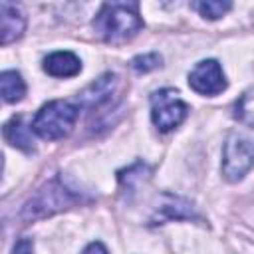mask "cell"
Wrapping results in <instances>:
<instances>
[{
	"label": "cell",
	"instance_id": "cell-1",
	"mask_svg": "<svg viewBox=\"0 0 254 254\" xmlns=\"http://www.w3.org/2000/svg\"><path fill=\"white\" fill-rule=\"evenodd\" d=\"M143 20L137 2H105L93 18L95 34L107 44H123L139 34Z\"/></svg>",
	"mask_w": 254,
	"mask_h": 254
},
{
	"label": "cell",
	"instance_id": "cell-2",
	"mask_svg": "<svg viewBox=\"0 0 254 254\" xmlns=\"http://www.w3.org/2000/svg\"><path fill=\"white\" fill-rule=\"evenodd\" d=\"M85 198L69 189L60 177L52 179L50 183H46L22 208V218L24 220H36V218H44V216H50L54 212H60V210H65L73 204H79L83 202Z\"/></svg>",
	"mask_w": 254,
	"mask_h": 254
},
{
	"label": "cell",
	"instance_id": "cell-3",
	"mask_svg": "<svg viewBox=\"0 0 254 254\" xmlns=\"http://www.w3.org/2000/svg\"><path fill=\"white\" fill-rule=\"evenodd\" d=\"M77 117H79L77 103L54 99L40 107V111L32 121V131L46 141H58L71 133Z\"/></svg>",
	"mask_w": 254,
	"mask_h": 254
},
{
	"label": "cell",
	"instance_id": "cell-4",
	"mask_svg": "<svg viewBox=\"0 0 254 254\" xmlns=\"http://www.w3.org/2000/svg\"><path fill=\"white\" fill-rule=\"evenodd\" d=\"M254 167V145L240 133H230L222 147V175L226 181L236 183Z\"/></svg>",
	"mask_w": 254,
	"mask_h": 254
},
{
	"label": "cell",
	"instance_id": "cell-5",
	"mask_svg": "<svg viewBox=\"0 0 254 254\" xmlns=\"http://www.w3.org/2000/svg\"><path fill=\"white\" fill-rule=\"evenodd\" d=\"M187 111V103L179 97L175 89L165 87L151 95V121L163 133L179 127L185 121Z\"/></svg>",
	"mask_w": 254,
	"mask_h": 254
},
{
	"label": "cell",
	"instance_id": "cell-6",
	"mask_svg": "<svg viewBox=\"0 0 254 254\" xmlns=\"http://www.w3.org/2000/svg\"><path fill=\"white\" fill-rule=\"evenodd\" d=\"M189 85L200 95H218L226 89V77L216 60H202L190 69Z\"/></svg>",
	"mask_w": 254,
	"mask_h": 254
},
{
	"label": "cell",
	"instance_id": "cell-7",
	"mask_svg": "<svg viewBox=\"0 0 254 254\" xmlns=\"http://www.w3.org/2000/svg\"><path fill=\"white\" fill-rule=\"evenodd\" d=\"M26 30V16L22 10L12 4L2 0L0 2V42L2 46H8L10 42H16Z\"/></svg>",
	"mask_w": 254,
	"mask_h": 254
},
{
	"label": "cell",
	"instance_id": "cell-8",
	"mask_svg": "<svg viewBox=\"0 0 254 254\" xmlns=\"http://www.w3.org/2000/svg\"><path fill=\"white\" fill-rule=\"evenodd\" d=\"M115 85H117V77L113 73H103L99 79L89 83L81 93H77V105L95 109V107L107 103L115 91Z\"/></svg>",
	"mask_w": 254,
	"mask_h": 254
},
{
	"label": "cell",
	"instance_id": "cell-9",
	"mask_svg": "<svg viewBox=\"0 0 254 254\" xmlns=\"http://www.w3.org/2000/svg\"><path fill=\"white\" fill-rule=\"evenodd\" d=\"M173 218H198V214L194 212V206L189 200L165 192L161 196V204L157 208L153 224H157V220L163 222V220H173Z\"/></svg>",
	"mask_w": 254,
	"mask_h": 254
},
{
	"label": "cell",
	"instance_id": "cell-10",
	"mask_svg": "<svg viewBox=\"0 0 254 254\" xmlns=\"http://www.w3.org/2000/svg\"><path fill=\"white\" fill-rule=\"evenodd\" d=\"M44 69L54 77H73L81 71V62L73 52H54L44 58Z\"/></svg>",
	"mask_w": 254,
	"mask_h": 254
},
{
	"label": "cell",
	"instance_id": "cell-11",
	"mask_svg": "<svg viewBox=\"0 0 254 254\" xmlns=\"http://www.w3.org/2000/svg\"><path fill=\"white\" fill-rule=\"evenodd\" d=\"M4 139L12 145L18 147L26 153L34 151V139H32V131L28 129V125L24 123L22 117H12L6 125H4Z\"/></svg>",
	"mask_w": 254,
	"mask_h": 254
},
{
	"label": "cell",
	"instance_id": "cell-12",
	"mask_svg": "<svg viewBox=\"0 0 254 254\" xmlns=\"http://www.w3.org/2000/svg\"><path fill=\"white\" fill-rule=\"evenodd\" d=\"M0 89H2V97L6 103H16L26 95V83L22 79V75L14 69H6L0 75Z\"/></svg>",
	"mask_w": 254,
	"mask_h": 254
},
{
	"label": "cell",
	"instance_id": "cell-13",
	"mask_svg": "<svg viewBox=\"0 0 254 254\" xmlns=\"http://www.w3.org/2000/svg\"><path fill=\"white\" fill-rule=\"evenodd\" d=\"M234 117L254 129V85L246 89L234 103Z\"/></svg>",
	"mask_w": 254,
	"mask_h": 254
},
{
	"label": "cell",
	"instance_id": "cell-14",
	"mask_svg": "<svg viewBox=\"0 0 254 254\" xmlns=\"http://www.w3.org/2000/svg\"><path fill=\"white\" fill-rule=\"evenodd\" d=\"M192 8L206 20H218L222 18L230 8H232V2L224 0H200V2H192Z\"/></svg>",
	"mask_w": 254,
	"mask_h": 254
},
{
	"label": "cell",
	"instance_id": "cell-15",
	"mask_svg": "<svg viewBox=\"0 0 254 254\" xmlns=\"http://www.w3.org/2000/svg\"><path fill=\"white\" fill-rule=\"evenodd\" d=\"M145 171H149V169H147V165H143V163H137V165L129 167L127 171H121V173H119V181H121L123 189L133 190V189H135V183L143 181V177H145L143 173H145Z\"/></svg>",
	"mask_w": 254,
	"mask_h": 254
},
{
	"label": "cell",
	"instance_id": "cell-16",
	"mask_svg": "<svg viewBox=\"0 0 254 254\" xmlns=\"http://www.w3.org/2000/svg\"><path fill=\"white\" fill-rule=\"evenodd\" d=\"M161 56L159 54H143V56H137V58H133L131 60V67L135 69V71H151V69H157L159 65H161Z\"/></svg>",
	"mask_w": 254,
	"mask_h": 254
},
{
	"label": "cell",
	"instance_id": "cell-17",
	"mask_svg": "<svg viewBox=\"0 0 254 254\" xmlns=\"http://www.w3.org/2000/svg\"><path fill=\"white\" fill-rule=\"evenodd\" d=\"M12 254H34V244L30 238H20L14 248H12Z\"/></svg>",
	"mask_w": 254,
	"mask_h": 254
},
{
	"label": "cell",
	"instance_id": "cell-18",
	"mask_svg": "<svg viewBox=\"0 0 254 254\" xmlns=\"http://www.w3.org/2000/svg\"><path fill=\"white\" fill-rule=\"evenodd\" d=\"M81 254H109V252H107V248H105L101 242H91V244H87V246L83 248Z\"/></svg>",
	"mask_w": 254,
	"mask_h": 254
}]
</instances>
